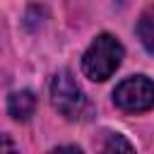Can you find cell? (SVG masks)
<instances>
[{"mask_svg": "<svg viewBox=\"0 0 154 154\" xmlns=\"http://www.w3.org/2000/svg\"><path fill=\"white\" fill-rule=\"evenodd\" d=\"M51 154H82L77 147H70V144H65V147H55Z\"/></svg>", "mask_w": 154, "mask_h": 154, "instance_id": "cell-8", "label": "cell"}, {"mask_svg": "<svg viewBox=\"0 0 154 154\" xmlns=\"http://www.w3.org/2000/svg\"><path fill=\"white\" fill-rule=\"evenodd\" d=\"M51 103L67 120H77V118L84 116L87 96L79 89L77 79L72 77L70 70H60V72L53 75V79H51Z\"/></svg>", "mask_w": 154, "mask_h": 154, "instance_id": "cell-2", "label": "cell"}, {"mask_svg": "<svg viewBox=\"0 0 154 154\" xmlns=\"http://www.w3.org/2000/svg\"><path fill=\"white\" fill-rule=\"evenodd\" d=\"M36 111V96L34 91L29 89H19V91H12L10 99H7V113L14 118V120H29Z\"/></svg>", "mask_w": 154, "mask_h": 154, "instance_id": "cell-4", "label": "cell"}, {"mask_svg": "<svg viewBox=\"0 0 154 154\" xmlns=\"http://www.w3.org/2000/svg\"><path fill=\"white\" fill-rule=\"evenodd\" d=\"M101 154H135V147L130 144V140L120 132H108L103 144H101Z\"/></svg>", "mask_w": 154, "mask_h": 154, "instance_id": "cell-6", "label": "cell"}, {"mask_svg": "<svg viewBox=\"0 0 154 154\" xmlns=\"http://www.w3.org/2000/svg\"><path fill=\"white\" fill-rule=\"evenodd\" d=\"M137 38L154 55V5H149L137 19Z\"/></svg>", "mask_w": 154, "mask_h": 154, "instance_id": "cell-5", "label": "cell"}, {"mask_svg": "<svg viewBox=\"0 0 154 154\" xmlns=\"http://www.w3.org/2000/svg\"><path fill=\"white\" fill-rule=\"evenodd\" d=\"M113 103L125 113H142L154 106V82L144 75L123 79L113 89Z\"/></svg>", "mask_w": 154, "mask_h": 154, "instance_id": "cell-3", "label": "cell"}, {"mask_svg": "<svg viewBox=\"0 0 154 154\" xmlns=\"http://www.w3.org/2000/svg\"><path fill=\"white\" fill-rule=\"evenodd\" d=\"M123 53V43L113 34H99L82 55V72L91 82H103L120 67Z\"/></svg>", "mask_w": 154, "mask_h": 154, "instance_id": "cell-1", "label": "cell"}, {"mask_svg": "<svg viewBox=\"0 0 154 154\" xmlns=\"http://www.w3.org/2000/svg\"><path fill=\"white\" fill-rule=\"evenodd\" d=\"M0 154H19L17 147H14V142L7 135H2V132H0Z\"/></svg>", "mask_w": 154, "mask_h": 154, "instance_id": "cell-7", "label": "cell"}]
</instances>
